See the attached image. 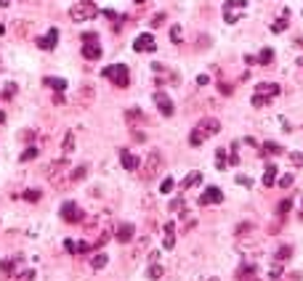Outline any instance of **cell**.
Returning <instances> with one entry per match:
<instances>
[{
	"instance_id": "52",
	"label": "cell",
	"mask_w": 303,
	"mask_h": 281,
	"mask_svg": "<svg viewBox=\"0 0 303 281\" xmlns=\"http://www.w3.org/2000/svg\"><path fill=\"white\" fill-rule=\"evenodd\" d=\"M3 32H6V27H3V24H0V34H3Z\"/></svg>"
},
{
	"instance_id": "44",
	"label": "cell",
	"mask_w": 303,
	"mask_h": 281,
	"mask_svg": "<svg viewBox=\"0 0 303 281\" xmlns=\"http://www.w3.org/2000/svg\"><path fill=\"white\" fill-rule=\"evenodd\" d=\"M237 183H239V186H248V189H250V186H253V178H248V175H237Z\"/></svg>"
},
{
	"instance_id": "22",
	"label": "cell",
	"mask_w": 303,
	"mask_h": 281,
	"mask_svg": "<svg viewBox=\"0 0 303 281\" xmlns=\"http://www.w3.org/2000/svg\"><path fill=\"white\" fill-rule=\"evenodd\" d=\"M107 263H109V257L104 255V252H99V255H96V257H93V260H90V268H93V271H101V268L107 265Z\"/></svg>"
},
{
	"instance_id": "3",
	"label": "cell",
	"mask_w": 303,
	"mask_h": 281,
	"mask_svg": "<svg viewBox=\"0 0 303 281\" xmlns=\"http://www.w3.org/2000/svg\"><path fill=\"white\" fill-rule=\"evenodd\" d=\"M107 80H112L117 88H128V83H131V72H128V66L125 64H112V66H107L101 72Z\"/></svg>"
},
{
	"instance_id": "5",
	"label": "cell",
	"mask_w": 303,
	"mask_h": 281,
	"mask_svg": "<svg viewBox=\"0 0 303 281\" xmlns=\"http://www.w3.org/2000/svg\"><path fill=\"white\" fill-rule=\"evenodd\" d=\"M162 170V154L155 149V151H149V157L144 162V167H141V181H152V178H157Z\"/></svg>"
},
{
	"instance_id": "7",
	"label": "cell",
	"mask_w": 303,
	"mask_h": 281,
	"mask_svg": "<svg viewBox=\"0 0 303 281\" xmlns=\"http://www.w3.org/2000/svg\"><path fill=\"white\" fill-rule=\"evenodd\" d=\"M133 51H138V53H155V51H157L155 34H152V32H141V34L133 40Z\"/></svg>"
},
{
	"instance_id": "43",
	"label": "cell",
	"mask_w": 303,
	"mask_h": 281,
	"mask_svg": "<svg viewBox=\"0 0 303 281\" xmlns=\"http://www.w3.org/2000/svg\"><path fill=\"white\" fill-rule=\"evenodd\" d=\"M14 93H16V85H14V83H8L6 90H3V96H6V98H14Z\"/></svg>"
},
{
	"instance_id": "19",
	"label": "cell",
	"mask_w": 303,
	"mask_h": 281,
	"mask_svg": "<svg viewBox=\"0 0 303 281\" xmlns=\"http://www.w3.org/2000/svg\"><path fill=\"white\" fill-rule=\"evenodd\" d=\"M72 151H75V133L67 130V133H64V157H69Z\"/></svg>"
},
{
	"instance_id": "45",
	"label": "cell",
	"mask_w": 303,
	"mask_h": 281,
	"mask_svg": "<svg viewBox=\"0 0 303 281\" xmlns=\"http://www.w3.org/2000/svg\"><path fill=\"white\" fill-rule=\"evenodd\" d=\"M218 90L224 93V96H231V85H229V83H221V85H218Z\"/></svg>"
},
{
	"instance_id": "24",
	"label": "cell",
	"mask_w": 303,
	"mask_h": 281,
	"mask_svg": "<svg viewBox=\"0 0 303 281\" xmlns=\"http://www.w3.org/2000/svg\"><path fill=\"white\" fill-rule=\"evenodd\" d=\"M293 183H295V175H293V172H285L282 178L277 181V186H279V189H293Z\"/></svg>"
},
{
	"instance_id": "32",
	"label": "cell",
	"mask_w": 303,
	"mask_h": 281,
	"mask_svg": "<svg viewBox=\"0 0 303 281\" xmlns=\"http://www.w3.org/2000/svg\"><path fill=\"white\" fill-rule=\"evenodd\" d=\"M14 268H16V260H14V257H6V260H0V271H3V273H11Z\"/></svg>"
},
{
	"instance_id": "35",
	"label": "cell",
	"mask_w": 303,
	"mask_h": 281,
	"mask_svg": "<svg viewBox=\"0 0 303 281\" xmlns=\"http://www.w3.org/2000/svg\"><path fill=\"white\" fill-rule=\"evenodd\" d=\"M64 250H67L69 255H77V252H80V244H77L75 239H64Z\"/></svg>"
},
{
	"instance_id": "18",
	"label": "cell",
	"mask_w": 303,
	"mask_h": 281,
	"mask_svg": "<svg viewBox=\"0 0 303 281\" xmlns=\"http://www.w3.org/2000/svg\"><path fill=\"white\" fill-rule=\"evenodd\" d=\"M263 186H266V189L277 186V167L274 165H266V170H263Z\"/></svg>"
},
{
	"instance_id": "53",
	"label": "cell",
	"mask_w": 303,
	"mask_h": 281,
	"mask_svg": "<svg viewBox=\"0 0 303 281\" xmlns=\"http://www.w3.org/2000/svg\"><path fill=\"white\" fill-rule=\"evenodd\" d=\"M133 3H144V0H133Z\"/></svg>"
},
{
	"instance_id": "50",
	"label": "cell",
	"mask_w": 303,
	"mask_h": 281,
	"mask_svg": "<svg viewBox=\"0 0 303 281\" xmlns=\"http://www.w3.org/2000/svg\"><path fill=\"white\" fill-rule=\"evenodd\" d=\"M6 122V112H0V125H3Z\"/></svg>"
},
{
	"instance_id": "20",
	"label": "cell",
	"mask_w": 303,
	"mask_h": 281,
	"mask_svg": "<svg viewBox=\"0 0 303 281\" xmlns=\"http://www.w3.org/2000/svg\"><path fill=\"white\" fill-rule=\"evenodd\" d=\"M255 58H258V64L261 66H266V64H271L274 61V48H263L258 56H255Z\"/></svg>"
},
{
	"instance_id": "4",
	"label": "cell",
	"mask_w": 303,
	"mask_h": 281,
	"mask_svg": "<svg viewBox=\"0 0 303 281\" xmlns=\"http://www.w3.org/2000/svg\"><path fill=\"white\" fill-rule=\"evenodd\" d=\"M99 16V8L90 3V0H83V3H77L69 8V19L72 21H90V19H96Z\"/></svg>"
},
{
	"instance_id": "31",
	"label": "cell",
	"mask_w": 303,
	"mask_h": 281,
	"mask_svg": "<svg viewBox=\"0 0 303 281\" xmlns=\"http://www.w3.org/2000/svg\"><path fill=\"white\" fill-rule=\"evenodd\" d=\"M290 209H293V199H282V202L277 204V213H279V215H287Z\"/></svg>"
},
{
	"instance_id": "56",
	"label": "cell",
	"mask_w": 303,
	"mask_h": 281,
	"mask_svg": "<svg viewBox=\"0 0 303 281\" xmlns=\"http://www.w3.org/2000/svg\"><path fill=\"white\" fill-rule=\"evenodd\" d=\"M300 220H303V213H300Z\"/></svg>"
},
{
	"instance_id": "30",
	"label": "cell",
	"mask_w": 303,
	"mask_h": 281,
	"mask_svg": "<svg viewBox=\"0 0 303 281\" xmlns=\"http://www.w3.org/2000/svg\"><path fill=\"white\" fill-rule=\"evenodd\" d=\"M85 172H88V167H85V165L75 167V170H72V183H80V181H85Z\"/></svg>"
},
{
	"instance_id": "41",
	"label": "cell",
	"mask_w": 303,
	"mask_h": 281,
	"mask_svg": "<svg viewBox=\"0 0 303 281\" xmlns=\"http://www.w3.org/2000/svg\"><path fill=\"white\" fill-rule=\"evenodd\" d=\"M181 220H186V226H184V231H189V228H194V223H197V218H194V215H189V213H184V215H181Z\"/></svg>"
},
{
	"instance_id": "14",
	"label": "cell",
	"mask_w": 303,
	"mask_h": 281,
	"mask_svg": "<svg viewBox=\"0 0 303 281\" xmlns=\"http://www.w3.org/2000/svg\"><path fill=\"white\" fill-rule=\"evenodd\" d=\"M120 162H123V167L128 170V172H133V170H138V165H141V159H138L136 154H131V151H120Z\"/></svg>"
},
{
	"instance_id": "27",
	"label": "cell",
	"mask_w": 303,
	"mask_h": 281,
	"mask_svg": "<svg viewBox=\"0 0 303 281\" xmlns=\"http://www.w3.org/2000/svg\"><path fill=\"white\" fill-rule=\"evenodd\" d=\"M287 257H293V247H290V244H282V247L277 250V260L282 263V260H287Z\"/></svg>"
},
{
	"instance_id": "25",
	"label": "cell",
	"mask_w": 303,
	"mask_h": 281,
	"mask_svg": "<svg viewBox=\"0 0 303 281\" xmlns=\"http://www.w3.org/2000/svg\"><path fill=\"white\" fill-rule=\"evenodd\" d=\"M146 278H152V281L162 278V265H160V263H152V265H149V271H146Z\"/></svg>"
},
{
	"instance_id": "26",
	"label": "cell",
	"mask_w": 303,
	"mask_h": 281,
	"mask_svg": "<svg viewBox=\"0 0 303 281\" xmlns=\"http://www.w3.org/2000/svg\"><path fill=\"white\" fill-rule=\"evenodd\" d=\"M226 165H229V159H226V149H218V151H216V167H218V170H224Z\"/></svg>"
},
{
	"instance_id": "42",
	"label": "cell",
	"mask_w": 303,
	"mask_h": 281,
	"mask_svg": "<svg viewBox=\"0 0 303 281\" xmlns=\"http://www.w3.org/2000/svg\"><path fill=\"white\" fill-rule=\"evenodd\" d=\"M269 276H271V278H279V276H282V263H279V260L274 263V268L269 271Z\"/></svg>"
},
{
	"instance_id": "28",
	"label": "cell",
	"mask_w": 303,
	"mask_h": 281,
	"mask_svg": "<svg viewBox=\"0 0 303 281\" xmlns=\"http://www.w3.org/2000/svg\"><path fill=\"white\" fill-rule=\"evenodd\" d=\"M125 120H128V122H138V120L144 122V112H141V109H128V112H125Z\"/></svg>"
},
{
	"instance_id": "47",
	"label": "cell",
	"mask_w": 303,
	"mask_h": 281,
	"mask_svg": "<svg viewBox=\"0 0 303 281\" xmlns=\"http://www.w3.org/2000/svg\"><path fill=\"white\" fill-rule=\"evenodd\" d=\"M133 140H138V144H144V140H146V135H144L141 130H136V133H133Z\"/></svg>"
},
{
	"instance_id": "51",
	"label": "cell",
	"mask_w": 303,
	"mask_h": 281,
	"mask_svg": "<svg viewBox=\"0 0 303 281\" xmlns=\"http://www.w3.org/2000/svg\"><path fill=\"white\" fill-rule=\"evenodd\" d=\"M8 3H11V0H0V6H3V8H6V6H8Z\"/></svg>"
},
{
	"instance_id": "39",
	"label": "cell",
	"mask_w": 303,
	"mask_h": 281,
	"mask_svg": "<svg viewBox=\"0 0 303 281\" xmlns=\"http://www.w3.org/2000/svg\"><path fill=\"white\" fill-rule=\"evenodd\" d=\"M14 281H35V271H21L14 276Z\"/></svg>"
},
{
	"instance_id": "33",
	"label": "cell",
	"mask_w": 303,
	"mask_h": 281,
	"mask_svg": "<svg viewBox=\"0 0 303 281\" xmlns=\"http://www.w3.org/2000/svg\"><path fill=\"white\" fill-rule=\"evenodd\" d=\"M269 101H271V96H263V93H255L250 103H253V107H266Z\"/></svg>"
},
{
	"instance_id": "9",
	"label": "cell",
	"mask_w": 303,
	"mask_h": 281,
	"mask_svg": "<svg viewBox=\"0 0 303 281\" xmlns=\"http://www.w3.org/2000/svg\"><path fill=\"white\" fill-rule=\"evenodd\" d=\"M152 98H155V107L162 112V117H173V112H176V107H173V101H170V96H168V93H162V90H157L155 93V96H152Z\"/></svg>"
},
{
	"instance_id": "37",
	"label": "cell",
	"mask_w": 303,
	"mask_h": 281,
	"mask_svg": "<svg viewBox=\"0 0 303 281\" xmlns=\"http://www.w3.org/2000/svg\"><path fill=\"white\" fill-rule=\"evenodd\" d=\"M35 157H38V149H35V146H29V149H24V154H21L19 159H21V162H32Z\"/></svg>"
},
{
	"instance_id": "12",
	"label": "cell",
	"mask_w": 303,
	"mask_h": 281,
	"mask_svg": "<svg viewBox=\"0 0 303 281\" xmlns=\"http://www.w3.org/2000/svg\"><path fill=\"white\" fill-rule=\"evenodd\" d=\"M133 233H136L133 223H120L117 231H114V239H117V244H128V241H133Z\"/></svg>"
},
{
	"instance_id": "16",
	"label": "cell",
	"mask_w": 303,
	"mask_h": 281,
	"mask_svg": "<svg viewBox=\"0 0 303 281\" xmlns=\"http://www.w3.org/2000/svg\"><path fill=\"white\" fill-rule=\"evenodd\" d=\"M287 24H290V11L282 8V16H279L274 24H271V32H274V34H282V32L287 29Z\"/></svg>"
},
{
	"instance_id": "29",
	"label": "cell",
	"mask_w": 303,
	"mask_h": 281,
	"mask_svg": "<svg viewBox=\"0 0 303 281\" xmlns=\"http://www.w3.org/2000/svg\"><path fill=\"white\" fill-rule=\"evenodd\" d=\"M40 196H43V191H40V189H29V191H24V202L35 204V202H40Z\"/></svg>"
},
{
	"instance_id": "48",
	"label": "cell",
	"mask_w": 303,
	"mask_h": 281,
	"mask_svg": "<svg viewBox=\"0 0 303 281\" xmlns=\"http://www.w3.org/2000/svg\"><path fill=\"white\" fill-rule=\"evenodd\" d=\"M207 83H210V77H207V75H200V77H197V85H207Z\"/></svg>"
},
{
	"instance_id": "1",
	"label": "cell",
	"mask_w": 303,
	"mask_h": 281,
	"mask_svg": "<svg viewBox=\"0 0 303 281\" xmlns=\"http://www.w3.org/2000/svg\"><path fill=\"white\" fill-rule=\"evenodd\" d=\"M218 130H221V122L216 120V117H205V120H200V125L192 130L189 144H192V146H200V144H205L207 138H213Z\"/></svg>"
},
{
	"instance_id": "36",
	"label": "cell",
	"mask_w": 303,
	"mask_h": 281,
	"mask_svg": "<svg viewBox=\"0 0 303 281\" xmlns=\"http://www.w3.org/2000/svg\"><path fill=\"white\" fill-rule=\"evenodd\" d=\"M279 151H282V146H279V144H263L261 154H279Z\"/></svg>"
},
{
	"instance_id": "34",
	"label": "cell",
	"mask_w": 303,
	"mask_h": 281,
	"mask_svg": "<svg viewBox=\"0 0 303 281\" xmlns=\"http://www.w3.org/2000/svg\"><path fill=\"white\" fill-rule=\"evenodd\" d=\"M170 40L176 43V45L184 40V32H181V27H178V24H173V27H170Z\"/></svg>"
},
{
	"instance_id": "54",
	"label": "cell",
	"mask_w": 303,
	"mask_h": 281,
	"mask_svg": "<svg viewBox=\"0 0 303 281\" xmlns=\"http://www.w3.org/2000/svg\"><path fill=\"white\" fill-rule=\"evenodd\" d=\"M248 281H258V278H248Z\"/></svg>"
},
{
	"instance_id": "11",
	"label": "cell",
	"mask_w": 303,
	"mask_h": 281,
	"mask_svg": "<svg viewBox=\"0 0 303 281\" xmlns=\"http://www.w3.org/2000/svg\"><path fill=\"white\" fill-rule=\"evenodd\" d=\"M173 247H176V223L168 220L162 226V250H173Z\"/></svg>"
},
{
	"instance_id": "2",
	"label": "cell",
	"mask_w": 303,
	"mask_h": 281,
	"mask_svg": "<svg viewBox=\"0 0 303 281\" xmlns=\"http://www.w3.org/2000/svg\"><path fill=\"white\" fill-rule=\"evenodd\" d=\"M248 11V0H226L224 3V21L226 24H237Z\"/></svg>"
},
{
	"instance_id": "10",
	"label": "cell",
	"mask_w": 303,
	"mask_h": 281,
	"mask_svg": "<svg viewBox=\"0 0 303 281\" xmlns=\"http://www.w3.org/2000/svg\"><path fill=\"white\" fill-rule=\"evenodd\" d=\"M56 43H59V29H48V34H43V38L35 40V45H38L40 51H53L56 48Z\"/></svg>"
},
{
	"instance_id": "46",
	"label": "cell",
	"mask_w": 303,
	"mask_h": 281,
	"mask_svg": "<svg viewBox=\"0 0 303 281\" xmlns=\"http://www.w3.org/2000/svg\"><path fill=\"white\" fill-rule=\"evenodd\" d=\"M170 209H184V199H173V202H170Z\"/></svg>"
},
{
	"instance_id": "55",
	"label": "cell",
	"mask_w": 303,
	"mask_h": 281,
	"mask_svg": "<svg viewBox=\"0 0 303 281\" xmlns=\"http://www.w3.org/2000/svg\"><path fill=\"white\" fill-rule=\"evenodd\" d=\"M207 281H218V278H207Z\"/></svg>"
},
{
	"instance_id": "17",
	"label": "cell",
	"mask_w": 303,
	"mask_h": 281,
	"mask_svg": "<svg viewBox=\"0 0 303 281\" xmlns=\"http://www.w3.org/2000/svg\"><path fill=\"white\" fill-rule=\"evenodd\" d=\"M279 90H282V88H279L277 83H258V85H255V93H263V96H279Z\"/></svg>"
},
{
	"instance_id": "38",
	"label": "cell",
	"mask_w": 303,
	"mask_h": 281,
	"mask_svg": "<svg viewBox=\"0 0 303 281\" xmlns=\"http://www.w3.org/2000/svg\"><path fill=\"white\" fill-rule=\"evenodd\" d=\"M287 159L293 162L295 167H303V154H300V151H290V157H287Z\"/></svg>"
},
{
	"instance_id": "23",
	"label": "cell",
	"mask_w": 303,
	"mask_h": 281,
	"mask_svg": "<svg viewBox=\"0 0 303 281\" xmlns=\"http://www.w3.org/2000/svg\"><path fill=\"white\" fill-rule=\"evenodd\" d=\"M45 85H51L53 90H67V80H62V77H45Z\"/></svg>"
},
{
	"instance_id": "13",
	"label": "cell",
	"mask_w": 303,
	"mask_h": 281,
	"mask_svg": "<svg viewBox=\"0 0 303 281\" xmlns=\"http://www.w3.org/2000/svg\"><path fill=\"white\" fill-rule=\"evenodd\" d=\"M224 202V194H221V189H216V186H207V189L202 191L200 196V204H218Z\"/></svg>"
},
{
	"instance_id": "40",
	"label": "cell",
	"mask_w": 303,
	"mask_h": 281,
	"mask_svg": "<svg viewBox=\"0 0 303 281\" xmlns=\"http://www.w3.org/2000/svg\"><path fill=\"white\" fill-rule=\"evenodd\" d=\"M173 186H176V181H173V178H165V181H162V186H160V191H162V194H170Z\"/></svg>"
},
{
	"instance_id": "6",
	"label": "cell",
	"mask_w": 303,
	"mask_h": 281,
	"mask_svg": "<svg viewBox=\"0 0 303 281\" xmlns=\"http://www.w3.org/2000/svg\"><path fill=\"white\" fill-rule=\"evenodd\" d=\"M83 58H88V61L101 58V43H99L96 32H85L83 34Z\"/></svg>"
},
{
	"instance_id": "21",
	"label": "cell",
	"mask_w": 303,
	"mask_h": 281,
	"mask_svg": "<svg viewBox=\"0 0 303 281\" xmlns=\"http://www.w3.org/2000/svg\"><path fill=\"white\" fill-rule=\"evenodd\" d=\"M67 167V157H62L59 162H53V165L48 167V175H51V181H56V175H59L62 170Z\"/></svg>"
},
{
	"instance_id": "49",
	"label": "cell",
	"mask_w": 303,
	"mask_h": 281,
	"mask_svg": "<svg viewBox=\"0 0 303 281\" xmlns=\"http://www.w3.org/2000/svg\"><path fill=\"white\" fill-rule=\"evenodd\" d=\"M162 21H165V14H157L155 19H152V24H155V27H157V24H162Z\"/></svg>"
},
{
	"instance_id": "8",
	"label": "cell",
	"mask_w": 303,
	"mask_h": 281,
	"mask_svg": "<svg viewBox=\"0 0 303 281\" xmlns=\"http://www.w3.org/2000/svg\"><path fill=\"white\" fill-rule=\"evenodd\" d=\"M85 215H83V209L77 207V202H64L62 204V220L64 223H80Z\"/></svg>"
},
{
	"instance_id": "15",
	"label": "cell",
	"mask_w": 303,
	"mask_h": 281,
	"mask_svg": "<svg viewBox=\"0 0 303 281\" xmlns=\"http://www.w3.org/2000/svg\"><path fill=\"white\" fill-rule=\"evenodd\" d=\"M200 183H202V172H200V170H192V172L181 181V189L186 191V189H194V186H200Z\"/></svg>"
}]
</instances>
